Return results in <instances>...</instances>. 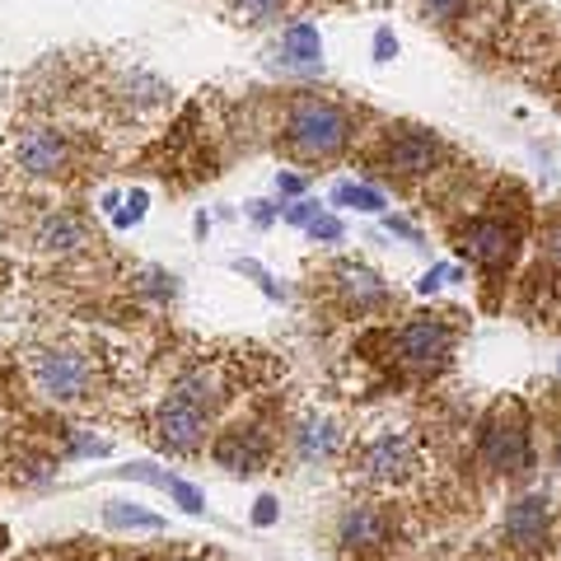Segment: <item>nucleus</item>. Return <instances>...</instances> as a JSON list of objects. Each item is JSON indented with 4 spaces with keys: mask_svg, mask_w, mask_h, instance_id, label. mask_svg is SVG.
<instances>
[{
    "mask_svg": "<svg viewBox=\"0 0 561 561\" xmlns=\"http://www.w3.org/2000/svg\"><path fill=\"white\" fill-rule=\"evenodd\" d=\"M323 290L332 295V305H337L342 313H375V309L393 305L383 276L375 267H365V262H351V257L332 262V267L323 272Z\"/></svg>",
    "mask_w": 561,
    "mask_h": 561,
    "instance_id": "obj_8",
    "label": "nucleus"
},
{
    "mask_svg": "<svg viewBox=\"0 0 561 561\" xmlns=\"http://www.w3.org/2000/svg\"><path fill=\"white\" fill-rule=\"evenodd\" d=\"M478 454L486 468L505 472V478H524L534 463V449H529V426H524V412L519 402H496L486 412L482 431H478Z\"/></svg>",
    "mask_w": 561,
    "mask_h": 561,
    "instance_id": "obj_4",
    "label": "nucleus"
},
{
    "mask_svg": "<svg viewBox=\"0 0 561 561\" xmlns=\"http://www.w3.org/2000/svg\"><path fill=\"white\" fill-rule=\"evenodd\" d=\"M0 445H5V416H0Z\"/></svg>",
    "mask_w": 561,
    "mask_h": 561,
    "instance_id": "obj_31",
    "label": "nucleus"
},
{
    "mask_svg": "<svg viewBox=\"0 0 561 561\" xmlns=\"http://www.w3.org/2000/svg\"><path fill=\"white\" fill-rule=\"evenodd\" d=\"M505 538H511L515 552H538L548 542V496L534 491V496H519L511 511H505Z\"/></svg>",
    "mask_w": 561,
    "mask_h": 561,
    "instance_id": "obj_12",
    "label": "nucleus"
},
{
    "mask_svg": "<svg viewBox=\"0 0 561 561\" xmlns=\"http://www.w3.org/2000/svg\"><path fill=\"white\" fill-rule=\"evenodd\" d=\"M272 431L262 416H249V421H230L225 431H216V440H210V459H216V468L234 472V478H253V472H262L272 463Z\"/></svg>",
    "mask_w": 561,
    "mask_h": 561,
    "instance_id": "obj_6",
    "label": "nucleus"
},
{
    "mask_svg": "<svg viewBox=\"0 0 561 561\" xmlns=\"http://www.w3.org/2000/svg\"><path fill=\"white\" fill-rule=\"evenodd\" d=\"M337 440H342V431L332 426V421H305L300 431H295V445H300V459H332L337 454Z\"/></svg>",
    "mask_w": 561,
    "mask_h": 561,
    "instance_id": "obj_14",
    "label": "nucleus"
},
{
    "mask_svg": "<svg viewBox=\"0 0 561 561\" xmlns=\"http://www.w3.org/2000/svg\"><path fill=\"white\" fill-rule=\"evenodd\" d=\"M445 160V146L440 136H431L426 127H398L383 136L379 146V169L398 183H416V179H431Z\"/></svg>",
    "mask_w": 561,
    "mask_h": 561,
    "instance_id": "obj_7",
    "label": "nucleus"
},
{
    "mask_svg": "<svg viewBox=\"0 0 561 561\" xmlns=\"http://www.w3.org/2000/svg\"><path fill=\"white\" fill-rule=\"evenodd\" d=\"M454 276H459V272H454V267H445V262H440V267H431L426 276L416 280V290H421V295H431V290H440L445 280H454Z\"/></svg>",
    "mask_w": 561,
    "mask_h": 561,
    "instance_id": "obj_23",
    "label": "nucleus"
},
{
    "mask_svg": "<svg viewBox=\"0 0 561 561\" xmlns=\"http://www.w3.org/2000/svg\"><path fill=\"white\" fill-rule=\"evenodd\" d=\"M164 491H169V496L183 505L187 515H202V511H206V496H202V491L192 486V482H183V478H169V486H164Z\"/></svg>",
    "mask_w": 561,
    "mask_h": 561,
    "instance_id": "obj_20",
    "label": "nucleus"
},
{
    "mask_svg": "<svg viewBox=\"0 0 561 561\" xmlns=\"http://www.w3.org/2000/svg\"><path fill=\"white\" fill-rule=\"evenodd\" d=\"M230 10L239 14V24H272L286 0H230Z\"/></svg>",
    "mask_w": 561,
    "mask_h": 561,
    "instance_id": "obj_19",
    "label": "nucleus"
},
{
    "mask_svg": "<svg viewBox=\"0 0 561 561\" xmlns=\"http://www.w3.org/2000/svg\"><path fill=\"white\" fill-rule=\"evenodd\" d=\"M103 524H108V529H140V534H164L169 529L160 515L140 511V505H131V501H108L103 505Z\"/></svg>",
    "mask_w": 561,
    "mask_h": 561,
    "instance_id": "obj_15",
    "label": "nucleus"
},
{
    "mask_svg": "<svg viewBox=\"0 0 561 561\" xmlns=\"http://www.w3.org/2000/svg\"><path fill=\"white\" fill-rule=\"evenodd\" d=\"M280 57L290 66H319L323 61V38L313 24H290L280 33Z\"/></svg>",
    "mask_w": 561,
    "mask_h": 561,
    "instance_id": "obj_13",
    "label": "nucleus"
},
{
    "mask_svg": "<svg viewBox=\"0 0 561 561\" xmlns=\"http://www.w3.org/2000/svg\"><path fill=\"white\" fill-rule=\"evenodd\" d=\"M57 454L61 459H103V454L113 449V440L108 435H94V431H84V426H66V431H57Z\"/></svg>",
    "mask_w": 561,
    "mask_h": 561,
    "instance_id": "obj_16",
    "label": "nucleus"
},
{
    "mask_svg": "<svg viewBox=\"0 0 561 561\" xmlns=\"http://www.w3.org/2000/svg\"><path fill=\"white\" fill-rule=\"evenodd\" d=\"M552 459H557V468H561V435H557V449H552Z\"/></svg>",
    "mask_w": 561,
    "mask_h": 561,
    "instance_id": "obj_30",
    "label": "nucleus"
},
{
    "mask_svg": "<svg viewBox=\"0 0 561 561\" xmlns=\"http://www.w3.org/2000/svg\"><path fill=\"white\" fill-rule=\"evenodd\" d=\"M375 57H379V61H393V57H398V38H393V28H379V33H375Z\"/></svg>",
    "mask_w": 561,
    "mask_h": 561,
    "instance_id": "obj_24",
    "label": "nucleus"
},
{
    "mask_svg": "<svg viewBox=\"0 0 561 561\" xmlns=\"http://www.w3.org/2000/svg\"><path fill=\"white\" fill-rule=\"evenodd\" d=\"M309 234H313V243H337L342 239V220L337 216H319L309 225Z\"/></svg>",
    "mask_w": 561,
    "mask_h": 561,
    "instance_id": "obj_22",
    "label": "nucleus"
},
{
    "mask_svg": "<svg viewBox=\"0 0 561 561\" xmlns=\"http://www.w3.org/2000/svg\"><path fill=\"white\" fill-rule=\"evenodd\" d=\"M389 538H393V519L383 505H370V501H360V505H346L342 519H337V542H342V552H379V548H389Z\"/></svg>",
    "mask_w": 561,
    "mask_h": 561,
    "instance_id": "obj_11",
    "label": "nucleus"
},
{
    "mask_svg": "<svg viewBox=\"0 0 561 561\" xmlns=\"http://www.w3.org/2000/svg\"><path fill=\"white\" fill-rule=\"evenodd\" d=\"M332 206H356V210H365V216H379L383 197L375 187H365V183H337L332 187Z\"/></svg>",
    "mask_w": 561,
    "mask_h": 561,
    "instance_id": "obj_17",
    "label": "nucleus"
},
{
    "mask_svg": "<svg viewBox=\"0 0 561 561\" xmlns=\"http://www.w3.org/2000/svg\"><path fill=\"white\" fill-rule=\"evenodd\" d=\"M253 524H257V529H267V524H276V496H262V501H257Z\"/></svg>",
    "mask_w": 561,
    "mask_h": 561,
    "instance_id": "obj_27",
    "label": "nucleus"
},
{
    "mask_svg": "<svg viewBox=\"0 0 561 561\" xmlns=\"http://www.w3.org/2000/svg\"><path fill=\"white\" fill-rule=\"evenodd\" d=\"M393 351H398V365L431 375V370H440V365L454 356V328L445 319H431V313H421V319L398 328Z\"/></svg>",
    "mask_w": 561,
    "mask_h": 561,
    "instance_id": "obj_9",
    "label": "nucleus"
},
{
    "mask_svg": "<svg viewBox=\"0 0 561 561\" xmlns=\"http://www.w3.org/2000/svg\"><path fill=\"white\" fill-rule=\"evenodd\" d=\"M286 220H290V225H313V220H319V202H295V206L286 210Z\"/></svg>",
    "mask_w": 561,
    "mask_h": 561,
    "instance_id": "obj_25",
    "label": "nucleus"
},
{
    "mask_svg": "<svg viewBox=\"0 0 561 561\" xmlns=\"http://www.w3.org/2000/svg\"><path fill=\"white\" fill-rule=\"evenodd\" d=\"M20 375L33 389V398H43L47 408L84 412V408H99L113 393L117 356L99 337L66 332V337L28 346L20 356Z\"/></svg>",
    "mask_w": 561,
    "mask_h": 561,
    "instance_id": "obj_1",
    "label": "nucleus"
},
{
    "mask_svg": "<svg viewBox=\"0 0 561 561\" xmlns=\"http://www.w3.org/2000/svg\"><path fill=\"white\" fill-rule=\"evenodd\" d=\"M10 548V524H0V552Z\"/></svg>",
    "mask_w": 561,
    "mask_h": 561,
    "instance_id": "obj_29",
    "label": "nucleus"
},
{
    "mask_svg": "<svg viewBox=\"0 0 561 561\" xmlns=\"http://www.w3.org/2000/svg\"><path fill=\"white\" fill-rule=\"evenodd\" d=\"M300 187H305L300 173H280V179H276V192H286V197H295V192H300Z\"/></svg>",
    "mask_w": 561,
    "mask_h": 561,
    "instance_id": "obj_28",
    "label": "nucleus"
},
{
    "mask_svg": "<svg viewBox=\"0 0 561 561\" xmlns=\"http://www.w3.org/2000/svg\"><path fill=\"white\" fill-rule=\"evenodd\" d=\"M383 230H389V234H398V239H408V243H421V230H416V225H408V220H383Z\"/></svg>",
    "mask_w": 561,
    "mask_h": 561,
    "instance_id": "obj_26",
    "label": "nucleus"
},
{
    "mask_svg": "<svg viewBox=\"0 0 561 561\" xmlns=\"http://www.w3.org/2000/svg\"><path fill=\"white\" fill-rule=\"evenodd\" d=\"M416 468H421L416 440L402 431L370 435V440L351 449V478H360L365 486H402L416 478Z\"/></svg>",
    "mask_w": 561,
    "mask_h": 561,
    "instance_id": "obj_5",
    "label": "nucleus"
},
{
    "mask_svg": "<svg viewBox=\"0 0 561 561\" xmlns=\"http://www.w3.org/2000/svg\"><path fill=\"white\" fill-rule=\"evenodd\" d=\"M542 262H548L552 272H561V220H552L548 230H542Z\"/></svg>",
    "mask_w": 561,
    "mask_h": 561,
    "instance_id": "obj_21",
    "label": "nucleus"
},
{
    "mask_svg": "<svg viewBox=\"0 0 561 561\" xmlns=\"http://www.w3.org/2000/svg\"><path fill=\"white\" fill-rule=\"evenodd\" d=\"M557 370H561V365H557Z\"/></svg>",
    "mask_w": 561,
    "mask_h": 561,
    "instance_id": "obj_33",
    "label": "nucleus"
},
{
    "mask_svg": "<svg viewBox=\"0 0 561 561\" xmlns=\"http://www.w3.org/2000/svg\"><path fill=\"white\" fill-rule=\"evenodd\" d=\"M169 561H202V557H169Z\"/></svg>",
    "mask_w": 561,
    "mask_h": 561,
    "instance_id": "obj_32",
    "label": "nucleus"
},
{
    "mask_svg": "<svg viewBox=\"0 0 561 561\" xmlns=\"http://www.w3.org/2000/svg\"><path fill=\"white\" fill-rule=\"evenodd\" d=\"M416 5H421V14H426L435 28H454V24L468 20L472 0H416Z\"/></svg>",
    "mask_w": 561,
    "mask_h": 561,
    "instance_id": "obj_18",
    "label": "nucleus"
},
{
    "mask_svg": "<svg viewBox=\"0 0 561 561\" xmlns=\"http://www.w3.org/2000/svg\"><path fill=\"white\" fill-rule=\"evenodd\" d=\"M459 253L463 257H472V262H482V267H511V257H515V243H519V234H515V225H505V220H496V216H478V220H468L459 234Z\"/></svg>",
    "mask_w": 561,
    "mask_h": 561,
    "instance_id": "obj_10",
    "label": "nucleus"
},
{
    "mask_svg": "<svg viewBox=\"0 0 561 561\" xmlns=\"http://www.w3.org/2000/svg\"><path fill=\"white\" fill-rule=\"evenodd\" d=\"M150 440L164 454H173V459H197L216 440V416L179 393H164L150 412Z\"/></svg>",
    "mask_w": 561,
    "mask_h": 561,
    "instance_id": "obj_3",
    "label": "nucleus"
},
{
    "mask_svg": "<svg viewBox=\"0 0 561 561\" xmlns=\"http://www.w3.org/2000/svg\"><path fill=\"white\" fill-rule=\"evenodd\" d=\"M276 150L295 164H323V160H337V154L356 140V113L346 103L328 99V94H313L300 90L280 103V117H276Z\"/></svg>",
    "mask_w": 561,
    "mask_h": 561,
    "instance_id": "obj_2",
    "label": "nucleus"
}]
</instances>
